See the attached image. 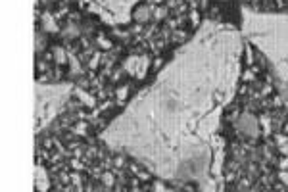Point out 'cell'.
Returning <instances> with one entry per match:
<instances>
[{"label": "cell", "mask_w": 288, "mask_h": 192, "mask_svg": "<svg viewBox=\"0 0 288 192\" xmlns=\"http://www.w3.org/2000/svg\"><path fill=\"white\" fill-rule=\"evenodd\" d=\"M71 183H73V185H77V186H79V185H81V177H79L77 173H71Z\"/></svg>", "instance_id": "obj_12"}, {"label": "cell", "mask_w": 288, "mask_h": 192, "mask_svg": "<svg viewBox=\"0 0 288 192\" xmlns=\"http://www.w3.org/2000/svg\"><path fill=\"white\" fill-rule=\"evenodd\" d=\"M202 6H207V0H202Z\"/></svg>", "instance_id": "obj_25"}, {"label": "cell", "mask_w": 288, "mask_h": 192, "mask_svg": "<svg viewBox=\"0 0 288 192\" xmlns=\"http://www.w3.org/2000/svg\"><path fill=\"white\" fill-rule=\"evenodd\" d=\"M102 183L106 186H111L113 185V175H111V173H104L102 175Z\"/></svg>", "instance_id": "obj_9"}, {"label": "cell", "mask_w": 288, "mask_h": 192, "mask_svg": "<svg viewBox=\"0 0 288 192\" xmlns=\"http://www.w3.org/2000/svg\"><path fill=\"white\" fill-rule=\"evenodd\" d=\"M98 62H100V54H94L92 60L89 62V67H90V69H96V67H98Z\"/></svg>", "instance_id": "obj_10"}, {"label": "cell", "mask_w": 288, "mask_h": 192, "mask_svg": "<svg viewBox=\"0 0 288 192\" xmlns=\"http://www.w3.org/2000/svg\"><path fill=\"white\" fill-rule=\"evenodd\" d=\"M281 150H282V154H286V156H288V142H286V144H282Z\"/></svg>", "instance_id": "obj_23"}, {"label": "cell", "mask_w": 288, "mask_h": 192, "mask_svg": "<svg viewBox=\"0 0 288 192\" xmlns=\"http://www.w3.org/2000/svg\"><path fill=\"white\" fill-rule=\"evenodd\" d=\"M42 21H44V27L48 29V31H52V33L58 31V25L54 23V19H52L50 13H44V15H42Z\"/></svg>", "instance_id": "obj_5"}, {"label": "cell", "mask_w": 288, "mask_h": 192, "mask_svg": "<svg viewBox=\"0 0 288 192\" xmlns=\"http://www.w3.org/2000/svg\"><path fill=\"white\" fill-rule=\"evenodd\" d=\"M71 69H73V71H79V69H81V67H79V62H77L75 58L71 60Z\"/></svg>", "instance_id": "obj_18"}, {"label": "cell", "mask_w": 288, "mask_h": 192, "mask_svg": "<svg viewBox=\"0 0 288 192\" xmlns=\"http://www.w3.org/2000/svg\"><path fill=\"white\" fill-rule=\"evenodd\" d=\"M119 77H121V71H113V75H111V79H113V81H117Z\"/></svg>", "instance_id": "obj_22"}, {"label": "cell", "mask_w": 288, "mask_h": 192, "mask_svg": "<svg viewBox=\"0 0 288 192\" xmlns=\"http://www.w3.org/2000/svg\"><path fill=\"white\" fill-rule=\"evenodd\" d=\"M77 96H79V98H81V100H83V102L87 104V106H94V104H96V100H94V98H92V96L85 94L83 90H79V89H77Z\"/></svg>", "instance_id": "obj_6"}, {"label": "cell", "mask_w": 288, "mask_h": 192, "mask_svg": "<svg viewBox=\"0 0 288 192\" xmlns=\"http://www.w3.org/2000/svg\"><path fill=\"white\" fill-rule=\"evenodd\" d=\"M154 188H156V190H163V188H165V186H161L160 183H156V186H154Z\"/></svg>", "instance_id": "obj_24"}, {"label": "cell", "mask_w": 288, "mask_h": 192, "mask_svg": "<svg viewBox=\"0 0 288 192\" xmlns=\"http://www.w3.org/2000/svg\"><path fill=\"white\" fill-rule=\"evenodd\" d=\"M240 127H242L244 133H248V134H257V121L252 117V115H244L242 117V121H240Z\"/></svg>", "instance_id": "obj_1"}, {"label": "cell", "mask_w": 288, "mask_h": 192, "mask_svg": "<svg viewBox=\"0 0 288 192\" xmlns=\"http://www.w3.org/2000/svg\"><path fill=\"white\" fill-rule=\"evenodd\" d=\"M161 64H163V60L161 58H158V60H154V69H160Z\"/></svg>", "instance_id": "obj_19"}, {"label": "cell", "mask_w": 288, "mask_h": 192, "mask_svg": "<svg viewBox=\"0 0 288 192\" xmlns=\"http://www.w3.org/2000/svg\"><path fill=\"white\" fill-rule=\"evenodd\" d=\"M71 167L77 169V171H81V169H83V163H81L79 160H73V161H71Z\"/></svg>", "instance_id": "obj_14"}, {"label": "cell", "mask_w": 288, "mask_h": 192, "mask_svg": "<svg viewBox=\"0 0 288 192\" xmlns=\"http://www.w3.org/2000/svg\"><path fill=\"white\" fill-rule=\"evenodd\" d=\"M113 163H115V167H121L123 165V158H121V156H117V158L113 160Z\"/></svg>", "instance_id": "obj_20"}, {"label": "cell", "mask_w": 288, "mask_h": 192, "mask_svg": "<svg viewBox=\"0 0 288 192\" xmlns=\"http://www.w3.org/2000/svg\"><path fill=\"white\" fill-rule=\"evenodd\" d=\"M148 17H150V8H148V6H142V8H138V10L134 12V19H136V21H140V23H142V21H146Z\"/></svg>", "instance_id": "obj_2"}, {"label": "cell", "mask_w": 288, "mask_h": 192, "mask_svg": "<svg viewBox=\"0 0 288 192\" xmlns=\"http://www.w3.org/2000/svg\"><path fill=\"white\" fill-rule=\"evenodd\" d=\"M167 15V10H163V8H160V10H156V17L161 19V17H165Z\"/></svg>", "instance_id": "obj_15"}, {"label": "cell", "mask_w": 288, "mask_h": 192, "mask_svg": "<svg viewBox=\"0 0 288 192\" xmlns=\"http://www.w3.org/2000/svg\"><path fill=\"white\" fill-rule=\"evenodd\" d=\"M279 177H281V181H282V183H284V185H288V171H286V169H282V171H281V175H279Z\"/></svg>", "instance_id": "obj_13"}, {"label": "cell", "mask_w": 288, "mask_h": 192, "mask_svg": "<svg viewBox=\"0 0 288 192\" xmlns=\"http://www.w3.org/2000/svg\"><path fill=\"white\" fill-rule=\"evenodd\" d=\"M37 188H42V190L48 188V181H46L44 171H42L40 167H37Z\"/></svg>", "instance_id": "obj_3"}, {"label": "cell", "mask_w": 288, "mask_h": 192, "mask_svg": "<svg viewBox=\"0 0 288 192\" xmlns=\"http://www.w3.org/2000/svg\"><path fill=\"white\" fill-rule=\"evenodd\" d=\"M281 169H288V158H282L281 160Z\"/></svg>", "instance_id": "obj_21"}, {"label": "cell", "mask_w": 288, "mask_h": 192, "mask_svg": "<svg viewBox=\"0 0 288 192\" xmlns=\"http://www.w3.org/2000/svg\"><path fill=\"white\" fill-rule=\"evenodd\" d=\"M242 81H246V83H250V81H254V71H244V75H242Z\"/></svg>", "instance_id": "obj_11"}, {"label": "cell", "mask_w": 288, "mask_h": 192, "mask_svg": "<svg viewBox=\"0 0 288 192\" xmlns=\"http://www.w3.org/2000/svg\"><path fill=\"white\" fill-rule=\"evenodd\" d=\"M54 60H56L58 64H65V62H67V54H65L64 48H60V46L54 48Z\"/></svg>", "instance_id": "obj_4"}, {"label": "cell", "mask_w": 288, "mask_h": 192, "mask_svg": "<svg viewBox=\"0 0 288 192\" xmlns=\"http://www.w3.org/2000/svg\"><path fill=\"white\" fill-rule=\"evenodd\" d=\"M286 142H288L286 136H282V134H279V136H277V144H281V146H282V144H286Z\"/></svg>", "instance_id": "obj_17"}, {"label": "cell", "mask_w": 288, "mask_h": 192, "mask_svg": "<svg viewBox=\"0 0 288 192\" xmlns=\"http://www.w3.org/2000/svg\"><path fill=\"white\" fill-rule=\"evenodd\" d=\"M115 92H117V100H121V102H123V100L127 98L129 87H121V89H117V90H115Z\"/></svg>", "instance_id": "obj_8"}, {"label": "cell", "mask_w": 288, "mask_h": 192, "mask_svg": "<svg viewBox=\"0 0 288 192\" xmlns=\"http://www.w3.org/2000/svg\"><path fill=\"white\" fill-rule=\"evenodd\" d=\"M190 21L192 23H198L200 21V13L198 12H190Z\"/></svg>", "instance_id": "obj_16"}, {"label": "cell", "mask_w": 288, "mask_h": 192, "mask_svg": "<svg viewBox=\"0 0 288 192\" xmlns=\"http://www.w3.org/2000/svg\"><path fill=\"white\" fill-rule=\"evenodd\" d=\"M98 44H100V48H104V50H109L111 48V40L109 38H106V37H98Z\"/></svg>", "instance_id": "obj_7"}]
</instances>
